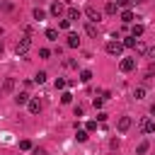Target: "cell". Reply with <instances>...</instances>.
<instances>
[{
    "instance_id": "2",
    "label": "cell",
    "mask_w": 155,
    "mask_h": 155,
    "mask_svg": "<svg viewBox=\"0 0 155 155\" xmlns=\"http://www.w3.org/2000/svg\"><path fill=\"white\" fill-rule=\"evenodd\" d=\"M121 51H124L121 41H107V53L109 56H121Z\"/></svg>"
},
{
    "instance_id": "23",
    "label": "cell",
    "mask_w": 155,
    "mask_h": 155,
    "mask_svg": "<svg viewBox=\"0 0 155 155\" xmlns=\"http://www.w3.org/2000/svg\"><path fill=\"white\" fill-rule=\"evenodd\" d=\"M44 17H46V12H44V10H39V7H36V10H34V19H39V22H41V19H44Z\"/></svg>"
},
{
    "instance_id": "9",
    "label": "cell",
    "mask_w": 155,
    "mask_h": 155,
    "mask_svg": "<svg viewBox=\"0 0 155 155\" xmlns=\"http://www.w3.org/2000/svg\"><path fill=\"white\" fill-rule=\"evenodd\" d=\"M70 48H78L80 46V39H78V34H68V41H65Z\"/></svg>"
},
{
    "instance_id": "36",
    "label": "cell",
    "mask_w": 155,
    "mask_h": 155,
    "mask_svg": "<svg viewBox=\"0 0 155 155\" xmlns=\"http://www.w3.org/2000/svg\"><path fill=\"white\" fill-rule=\"evenodd\" d=\"M0 56H2V44H0Z\"/></svg>"
},
{
    "instance_id": "31",
    "label": "cell",
    "mask_w": 155,
    "mask_h": 155,
    "mask_svg": "<svg viewBox=\"0 0 155 155\" xmlns=\"http://www.w3.org/2000/svg\"><path fill=\"white\" fill-rule=\"evenodd\" d=\"M63 87H65V80L58 78V80H56V90H63Z\"/></svg>"
},
{
    "instance_id": "8",
    "label": "cell",
    "mask_w": 155,
    "mask_h": 155,
    "mask_svg": "<svg viewBox=\"0 0 155 155\" xmlns=\"http://www.w3.org/2000/svg\"><path fill=\"white\" fill-rule=\"evenodd\" d=\"M27 107H29V111H31V114H39V111H41V102H39V99H29V102H27Z\"/></svg>"
},
{
    "instance_id": "7",
    "label": "cell",
    "mask_w": 155,
    "mask_h": 155,
    "mask_svg": "<svg viewBox=\"0 0 155 155\" xmlns=\"http://www.w3.org/2000/svg\"><path fill=\"white\" fill-rule=\"evenodd\" d=\"M12 90H15V80H12V78H7V80L2 82V87H0V94H10Z\"/></svg>"
},
{
    "instance_id": "30",
    "label": "cell",
    "mask_w": 155,
    "mask_h": 155,
    "mask_svg": "<svg viewBox=\"0 0 155 155\" xmlns=\"http://www.w3.org/2000/svg\"><path fill=\"white\" fill-rule=\"evenodd\" d=\"M39 56H41V58H48L51 51H48V48H39Z\"/></svg>"
},
{
    "instance_id": "17",
    "label": "cell",
    "mask_w": 155,
    "mask_h": 155,
    "mask_svg": "<svg viewBox=\"0 0 155 155\" xmlns=\"http://www.w3.org/2000/svg\"><path fill=\"white\" fill-rule=\"evenodd\" d=\"M124 46L133 48V46H136V36H133V34H131V36H126V39H124Z\"/></svg>"
},
{
    "instance_id": "1",
    "label": "cell",
    "mask_w": 155,
    "mask_h": 155,
    "mask_svg": "<svg viewBox=\"0 0 155 155\" xmlns=\"http://www.w3.org/2000/svg\"><path fill=\"white\" fill-rule=\"evenodd\" d=\"M31 48V39H29V34H24L19 41H17V46H15V51H17V56H24L27 51Z\"/></svg>"
},
{
    "instance_id": "15",
    "label": "cell",
    "mask_w": 155,
    "mask_h": 155,
    "mask_svg": "<svg viewBox=\"0 0 155 155\" xmlns=\"http://www.w3.org/2000/svg\"><path fill=\"white\" fill-rule=\"evenodd\" d=\"M116 7H119L116 2H107V7H104V12H107V15H116Z\"/></svg>"
},
{
    "instance_id": "21",
    "label": "cell",
    "mask_w": 155,
    "mask_h": 155,
    "mask_svg": "<svg viewBox=\"0 0 155 155\" xmlns=\"http://www.w3.org/2000/svg\"><path fill=\"white\" fill-rule=\"evenodd\" d=\"M80 80H82V82H90V80H92V73H90V70H82V73H80Z\"/></svg>"
},
{
    "instance_id": "35",
    "label": "cell",
    "mask_w": 155,
    "mask_h": 155,
    "mask_svg": "<svg viewBox=\"0 0 155 155\" xmlns=\"http://www.w3.org/2000/svg\"><path fill=\"white\" fill-rule=\"evenodd\" d=\"M150 56H153V58H155V46H153V48H150Z\"/></svg>"
},
{
    "instance_id": "16",
    "label": "cell",
    "mask_w": 155,
    "mask_h": 155,
    "mask_svg": "<svg viewBox=\"0 0 155 155\" xmlns=\"http://www.w3.org/2000/svg\"><path fill=\"white\" fill-rule=\"evenodd\" d=\"M121 19H124L126 24H128V22H133V12H131V10H124V12H121Z\"/></svg>"
},
{
    "instance_id": "11",
    "label": "cell",
    "mask_w": 155,
    "mask_h": 155,
    "mask_svg": "<svg viewBox=\"0 0 155 155\" xmlns=\"http://www.w3.org/2000/svg\"><path fill=\"white\" fill-rule=\"evenodd\" d=\"M63 10H65V7H63L61 2H53V5H51V15H56V17H61V15H63Z\"/></svg>"
},
{
    "instance_id": "13",
    "label": "cell",
    "mask_w": 155,
    "mask_h": 155,
    "mask_svg": "<svg viewBox=\"0 0 155 155\" xmlns=\"http://www.w3.org/2000/svg\"><path fill=\"white\" fill-rule=\"evenodd\" d=\"M68 19L73 22V19H80V10L78 7H68Z\"/></svg>"
},
{
    "instance_id": "26",
    "label": "cell",
    "mask_w": 155,
    "mask_h": 155,
    "mask_svg": "<svg viewBox=\"0 0 155 155\" xmlns=\"http://www.w3.org/2000/svg\"><path fill=\"white\" fill-rule=\"evenodd\" d=\"M46 36H48L51 41H56V36H58V31H56V29H46Z\"/></svg>"
},
{
    "instance_id": "14",
    "label": "cell",
    "mask_w": 155,
    "mask_h": 155,
    "mask_svg": "<svg viewBox=\"0 0 155 155\" xmlns=\"http://www.w3.org/2000/svg\"><path fill=\"white\" fill-rule=\"evenodd\" d=\"M133 48H136L140 56H143V53H148V46H145V41H138V39H136V46H133Z\"/></svg>"
},
{
    "instance_id": "32",
    "label": "cell",
    "mask_w": 155,
    "mask_h": 155,
    "mask_svg": "<svg viewBox=\"0 0 155 155\" xmlns=\"http://www.w3.org/2000/svg\"><path fill=\"white\" fill-rule=\"evenodd\" d=\"M131 2H133V0H116V5H119V7H128Z\"/></svg>"
},
{
    "instance_id": "28",
    "label": "cell",
    "mask_w": 155,
    "mask_h": 155,
    "mask_svg": "<svg viewBox=\"0 0 155 155\" xmlns=\"http://www.w3.org/2000/svg\"><path fill=\"white\" fill-rule=\"evenodd\" d=\"M19 148H22V150H29V148H31V140H27V138H24V140L19 143Z\"/></svg>"
},
{
    "instance_id": "24",
    "label": "cell",
    "mask_w": 155,
    "mask_h": 155,
    "mask_svg": "<svg viewBox=\"0 0 155 155\" xmlns=\"http://www.w3.org/2000/svg\"><path fill=\"white\" fill-rule=\"evenodd\" d=\"M70 99H73L70 92H63V94H61V102H63V104H70Z\"/></svg>"
},
{
    "instance_id": "19",
    "label": "cell",
    "mask_w": 155,
    "mask_h": 155,
    "mask_svg": "<svg viewBox=\"0 0 155 155\" xmlns=\"http://www.w3.org/2000/svg\"><path fill=\"white\" fill-rule=\"evenodd\" d=\"M85 29H87V34H90V36H97V27H94V22H90Z\"/></svg>"
},
{
    "instance_id": "27",
    "label": "cell",
    "mask_w": 155,
    "mask_h": 155,
    "mask_svg": "<svg viewBox=\"0 0 155 155\" xmlns=\"http://www.w3.org/2000/svg\"><path fill=\"white\" fill-rule=\"evenodd\" d=\"M92 104H94V109H99V107L104 104V97H94V102H92Z\"/></svg>"
},
{
    "instance_id": "34",
    "label": "cell",
    "mask_w": 155,
    "mask_h": 155,
    "mask_svg": "<svg viewBox=\"0 0 155 155\" xmlns=\"http://www.w3.org/2000/svg\"><path fill=\"white\" fill-rule=\"evenodd\" d=\"M150 114H153V116H155V104H153V107H150Z\"/></svg>"
},
{
    "instance_id": "6",
    "label": "cell",
    "mask_w": 155,
    "mask_h": 155,
    "mask_svg": "<svg viewBox=\"0 0 155 155\" xmlns=\"http://www.w3.org/2000/svg\"><path fill=\"white\" fill-rule=\"evenodd\" d=\"M133 68H136V58H124V61H121V70H124V73H131Z\"/></svg>"
},
{
    "instance_id": "29",
    "label": "cell",
    "mask_w": 155,
    "mask_h": 155,
    "mask_svg": "<svg viewBox=\"0 0 155 155\" xmlns=\"http://www.w3.org/2000/svg\"><path fill=\"white\" fill-rule=\"evenodd\" d=\"M58 27H61V29H68V27H70V19H61Z\"/></svg>"
},
{
    "instance_id": "33",
    "label": "cell",
    "mask_w": 155,
    "mask_h": 155,
    "mask_svg": "<svg viewBox=\"0 0 155 155\" xmlns=\"http://www.w3.org/2000/svg\"><path fill=\"white\" fill-rule=\"evenodd\" d=\"M34 155H46V150L44 148H34Z\"/></svg>"
},
{
    "instance_id": "20",
    "label": "cell",
    "mask_w": 155,
    "mask_h": 155,
    "mask_svg": "<svg viewBox=\"0 0 155 155\" xmlns=\"http://www.w3.org/2000/svg\"><path fill=\"white\" fill-rule=\"evenodd\" d=\"M131 34H133V36H140V34H143V24H133Z\"/></svg>"
},
{
    "instance_id": "12",
    "label": "cell",
    "mask_w": 155,
    "mask_h": 155,
    "mask_svg": "<svg viewBox=\"0 0 155 155\" xmlns=\"http://www.w3.org/2000/svg\"><path fill=\"white\" fill-rule=\"evenodd\" d=\"M15 102H17V107H22V104H27V102H29V94H27V92H19V94L15 97Z\"/></svg>"
},
{
    "instance_id": "4",
    "label": "cell",
    "mask_w": 155,
    "mask_h": 155,
    "mask_svg": "<svg viewBox=\"0 0 155 155\" xmlns=\"http://www.w3.org/2000/svg\"><path fill=\"white\" fill-rule=\"evenodd\" d=\"M138 128H140V133H153V131H155V124H153L150 119H143V121L138 124Z\"/></svg>"
},
{
    "instance_id": "3",
    "label": "cell",
    "mask_w": 155,
    "mask_h": 155,
    "mask_svg": "<svg viewBox=\"0 0 155 155\" xmlns=\"http://www.w3.org/2000/svg\"><path fill=\"white\" fill-rule=\"evenodd\" d=\"M85 15H87L90 22H99V19H102V12H99L94 5H87V7H85Z\"/></svg>"
},
{
    "instance_id": "22",
    "label": "cell",
    "mask_w": 155,
    "mask_h": 155,
    "mask_svg": "<svg viewBox=\"0 0 155 155\" xmlns=\"http://www.w3.org/2000/svg\"><path fill=\"white\" fill-rule=\"evenodd\" d=\"M133 97H136V99H143V97H145V87H136Z\"/></svg>"
},
{
    "instance_id": "10",
    "label": "cell",
    "mask_w": 155,
    "mask_h": 155,
    "mask_svg": "<svg viewBox=\"0 0 155 155\" xmlns=\"http://www.w3.org/2000/svg\"><path fill=\"white\" fill-rule=\"evenodd\" d=\"M148 148H150V143H148V140H140V143H138V148H136V155H145V153H148Z\"/></svg>"
},
{
    "instance_id": "18",
    "label": "cell",
    "mask_w": 155,
    "mask_h": 155,
    "mask_svg": "<svg viewBox=\"0 0 155 155\" xmlns=\"http://www.w3.org/2000/svg\"><path fill=\"white\" fill-rule=\"evenodd\" d=\"M34 82H39V85H41V82H46V73H44V70H39V73L34 75Z\"/></svg>"
},
{
    "instance_id": "5",
    "label": "cell",
    "mask_w": 155,
    "mask_h": 155,
    "mask_svg": "<svg viewBox=\"0 0 155 155\" xmlns=\"http://www.w3.org/2000/svg\"><path fill=\"white\" fill-rule=\"evenodd\" d=\"M116 128H119L121 133H126V131L131 128V116H121V119H119V124H116Z\"/></svg>"
},
{
    "instance_id": "25",
    "label": "cell",
    "mask_w": 155,
    "mask_h": 155,
    "mask_svg": "<svg viewBox=\"0 0 155 155\" xmlns=\"http://www.w3.org/2000/svg\"><path fill=\"white\" fill-rule=\"evenodd\" d=\"M75 138H78L80 143H85V140H87V131H78V133H75Z\"/></svg>"
}]
</instances>
